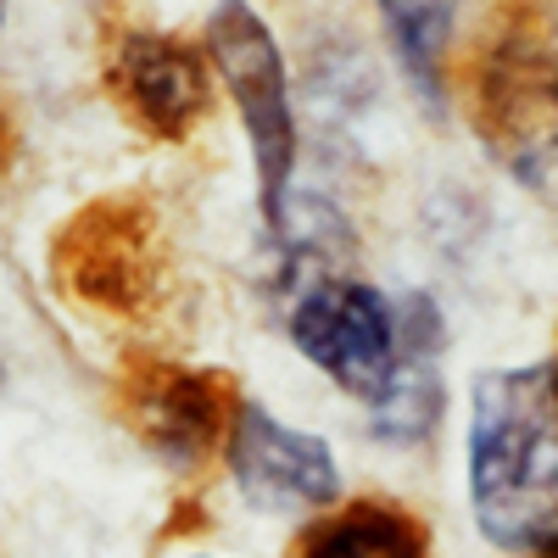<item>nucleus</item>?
I'll use <instances>...</instances> for the list:
<instances>
[{"mask_svg":"<svg viewBox=\"0 0 558 558\" xmlns=\"http://www.w3.org/2000/svg\"><path fill=\"white\" fill-rule=\"evenodd\" d=\"M286 330L324 380L368 408L375 436H430L441 408V324L425 296L391 302L380 286L341 268H296L286 296Z\"/></svg>","mask_w":558,"mask_h":558,"instance_id":"obj_1","label":"nucleus"},{"mask_svg":"<svg viewBox=\"0 0 558 558\" xmlns=\"http://www.w3.org/2000/svg\"><path fill=\"white\" fill-rule=\"evenodd\" d=\"M463 486L475 531L502 553L558 547V363L481 368L470 386Z\"/></svg>","mask_w":558,"mask_h":558,"instance_id":"obj_2","label":"nucleus"},{"mask_svg":"<svg viewBox=\"0 0 558 558\" xmlns=\"http://www.w3.org/2000/svg\"><path fill=\"white\" fill-rule=\"evenodd\" d=\"M207 57L229 84L246 146L257 168V207L274 235L291 229V179H296V112H291V73L279 57L274 28L246 0H218L207 17Z\"/></svg>","mask_w":558,"mask_h":558,"instance_id":"obj_3","label":"nucleus"},{"mask_svg":"<svg viewBox=\"0 0 558 558\" xmlns=\"http://www.w3.org/2000/svg\"><path fill=\"white\" fill-rule=\"evenodd\" d=\"M229 475L263 514H307L341 497V463L313 430L286 425L268 402L241 397L229 430Z\"/></svg>","mask_w":558,"mask_h":558,"instance_id":"obj_4","label":"nucleus"},{"mask_svg":"<svg viewBox=\"0 0 558 558\" xmlns=\"http://www.w3.org/2000/svg\"><path fill=\"white\" fill-rule=\"evenodd\" d=\"M391 51L402 62V73L413 78L418 96H441V68L452 51V28H458V0H375Z\"/></svg>","mask_w":558,"mask_h":558,"instance_id":"obj_5","label":"nucleus"},{"mask_svg":"<svg viewBox=\"0 0 558 558\" xmlns=\"http://www.w3.org/2000/svg\"><path fill=\"white\" fill-rule=\"evenodd\" d=\"M302 558H425L413 525H402L386 508H352L347 520L324 525Z\"/></svg>","mask_w":558,"mask_h":558,"instance_id":"obj_6","label":"nucleus"},{"mask_svg":"<svg viewBox=\"0 0 558 558\" xmlns=\"http://www.w3.org/2000/svg\"><path fill=\"white\" fill-rule=\"evenodd\" d=\"M0 23H7V0H0Z\"/></svg>","mask_w":558,"mask_h":558,"instance_id":"obj_7","label":"nucleus"}]
</instances>
